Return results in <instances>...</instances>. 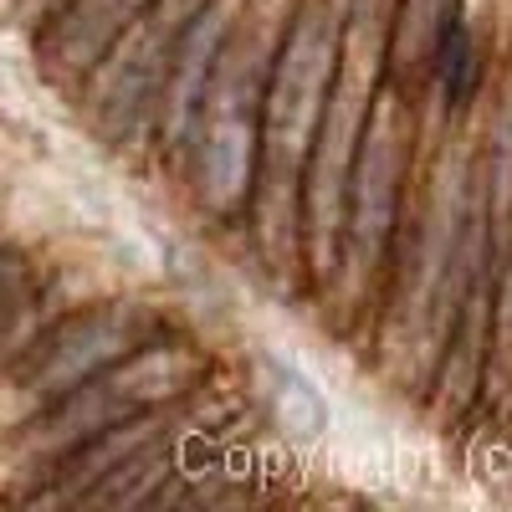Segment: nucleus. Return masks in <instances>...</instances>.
Instances as JSON below:
<instances>
[{"label":"nucleus","mask_w":512,"mask_h":512,"mask_svg":"<svg viewBox=\"0 0 512 512\" xmlns=\"http://www.w3.org/2000/svg\"><path fill=\"white\" fill-rule=\"evenodd\" d=\"M190 16H195V6L180 11V0H154V6L93 62L98 67L93 113H98V128H108L113 139H123L128 128L144 118V103L164 88L169 57H175L180 31H185Z\"/></svg>","instance_id":"nucleus-4"},{"label":"nucleus","mask_w":512,"mask_h":512,"mask_svg":"<svg viewBox=\"0 0 512 512\" xmlns=\"http://www.w3.org/2000/svg\"><path fill=\"white\" fill-rule=\"evenodd\" d=\"M221 36H226V16H221V0H200L195 16L185 21L180 31V47L169 57V72H164V149L180 159V149L195 139L200 128V103H205V88H210V67L221 57Z\"/></svg>","instance_id":"nucleus-6"},{"label":"nucleus","mask_w":512,"mask_h":512,"mask_svg":"<svg viewBox=\"0 0 512 512\" xmlns=\"http://www.w3.org/2000/svg\"><path fill=\"white\" fill-rule=\"evenodd\" d=\"M16 303H21V267L0 251V328H6V318L16 313Z\"/></svg>","instance_id":"nucleus-9"},{"label":"nucleus","mask_w":512,"mask_h":512,"mask_svg":"<svg viewBox=\"0 0 512 512\" xmlns=\"http://www.w3.org/2000/svg\"><path fill=\"white\" fill-rule=\"evenodd\" d=\"M154 0H72L41 36V62L57 72H93V62L134 26Z\"/></svg>","instance_id":"nucleus-7"},{"label":"nucleus","mask_w":512,"mask_h":512,"mask_svg":"<svg viewBox=\"0 0 512 512\" xmlns=\"http://www.w3.org/2000/svg\"><path fill=\"white\" fill-rule=\"evenodd\" d=\"M441 82H446V93L451 103H466L477 88V57H472V36H466L461 16H446V26L436 31V52H431Z\"/></svg>","instance_id":"nucleus-8"},{"label":"nucleus","mask_w":512,"mask_h":512,"mask_svg":"<svg viewBox=\"0 0 512 512\" xmlns=\"http://www.w3.org/2000/svg\"><path fill=\"white\" fill-rule=\"evenodd\" d=\"M195 379V359L185 344L154 333L149 344L134 354H123L118 364L98 369L93 379H82L77 390L52 400V415L36 425V441L47 451H72L77 441H88L108 425H123L144 415L154 400H175L185 384Z\"/></svg>","instance_id":"nucleus-2"},{"label":"nucleus","mask_w":512,"mask_h":512,"mask_svg":"<svg viewBox=\"0 0 512 512\" xmlns=\"http://www.w3.org/2000/svg\"><path fill=\"white\" fill-rule=\"evenodd\" d=\"M216 88H205L200 123L195 134L205 139L200 149V180L216 210H236L251 185V164H256V118H262V82L251 67V47H241L216 67Z\"/></svg>","instance_id":"nucleus-3"},{"label":"nucleus","mask_w":512,"mask_h":512,"mask_svg":"<svg viewBox=\"0 0 512 512\" xmlns=\"http://www.w3.org/2000/svg\"><path fill=\"white\" fill-rule=\"evenodd\" d=\"M149 338H154V328L144 323V313L98 308V313L72 318L67 328L41 338L36 354L21 364V384L31 400H57V395L77 390L82 379H93L98 369L118 364L123 354H134L139 344H149Z\"/></svg>","instance_id":"nucleus-5"},{"label":"nucleus","mask_w":512,"mask_h":512,"mask_svg":"<svg viewBox=\"0 0 512 512\" xmlns=\"http://www.w3.org/2000/svg\"><path fill=\"white\" fill-rule=\"evenodd\" d=\"M328 77H333V16L328 6H308L287 31L272 77L262 82V190H272L267 205H292V190L308 169L313 139H318V118L328 103Z\"/></svg>","instance_id":"nucleus-1"}]
</instances>
